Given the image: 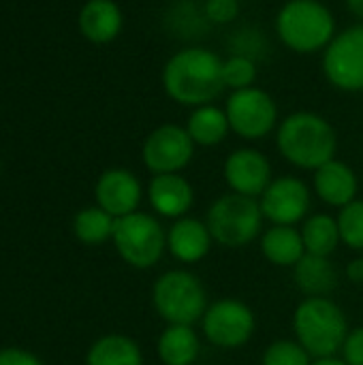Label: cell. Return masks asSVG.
Returning a JSON list of instances; mask_svg holds the SVG:
<instances>
[{"label":"cell","instance_id":"6da1fadb","mask_svg":"<svg viewBox=\"0 0 363 365\" xmlns=\"http://www.w3.org/2000/svg\"><path fill=\"white\" fill-rule=\"evenodd\" d=\"M160 83L167 98L175 105L188 109L210 105L227 90L223 58L203 45H186L167 58Z\"/></svg>","mask_w":363,"mask_h":365},{"label":"cell","instance_id":"7a4b0ae2","mask_svg":"<svg viewBox=\"0 0 363 365\" xmlns=\"http://www.w3.org/2000/svg\"><path fill=\"white\" fill-rule=\"evenodd\" d=\"M276 148L289 165L302 171H317L336 158L338 135L325 115L300 109L280 120Z\"/></svg>","mask_w":363,"mask_h":365},{"label":"cell","instance_id":"3957f363","mask_svg":"<svg viewBox=\"0 0 363 365\" xmlns=\"http://www.w3.org/2000/svg\"><path fill=\"white\" fill-rule=\"evenodd\" d=\"M278 41L293 53H323L338 34L334 11L323 0H287L274 19Z\"/></svg>","mask_w":363,"mask_h":365},{"label":"cell","instance_id":"277c9868","mask_svg":"<svg viewBox=\"0 0 363 365\" xmlns=\"http://www.w3.org/2000/svg\"><path fill=\"white\" fill-rule=\"evenodd\" d=\"M295 340L312 359L336 357L349 338L344 310L329 297H306L293 312Z\"/></svg>","mask_w":363,"mask_h":365},{"label":"cell","instance_id":"5b68a950","mask_svg":"<svg viewBox=\"0 0 363 365\" xmlns=\"http://www.w3.org/2000/svg\"><path fill=\"white\" fill-rule=\"evenodd\" d=\"M152 306L167 325H195L208 310L203 282L188 269H169L152 287Z\"/></svg>","mask_w":363,"mask_h":365},{"label":"cell","instance_id":"8992f818","mask_svg":"<svg viewBox=\"0 0 363 365\" xmlns=\"http://www.w3.org/2000/svg\"><path fill=\"white\" fill-rule=\"evenodd\" d=\"M205 225L214 244L225 248H244L252 244L263 227V212L259 199L237 192L220 195L208 210Z\"/></svg>","mask_w":363,"mask_h":365},{"label":"cell","instance_id":"52a82bcc","mask_svg":"<svg viewBox=\"0 0 363 365\" xmlns=\"http://www.w3.org/2000/svg\"><path fill=\"white\" fill-rule=\"evenodd\" d=\"M113 248L118 257L133 269H152L167 250V231L156 216L145 212H133L116 218Z\"/></svg>","mask_w":363,"mask_h":365},{"label":"cell","instance_id":"ba28073f","mask_svg":"<svg viewBox=\"0 0 363 365\" xmlns=\"http://www.w3.org/2000/svg\"><path fill=\"white\" fill-rule=\"evenodd\" d=\"M225 113L231 133L244 141H261L276 133L280 124V113L274 96L259 86L229 92L225 101Z\"/></svg>","mask_w":363,"mask_h":365},{"label":"cell","instance_id":"9c48e42d","mask_svg":"<svg viewBox=\"0 0 363 365\" xmlns=\"http://www.w3.org/2000/svg\"><path fill=\"white\" fill-rule=\"evenodd\" d=\"M321 68L332 88L344 94L363 92V21L338 30L321 53Z\"/></svg>","mask_w":363,"mask_h":365},{"label":"cell","instance_id":"30bf717a","mask_svg":"<svg viewBox=\"0 0 363 365\" xmlns=\"http://www.w3.org/2000/svg\"><path fill=\"white\" fill-rule=\"evenodd\" d=\"M257 327L255 312L240 299L225 297L208 306L203 319H201V329L205 340L216 346V349H240L244 346Z\"/></svg>","mask_w":363,"mask_h":365},{"label":"cell","instance_id":"8fae6325","mask_svg":"<svg viewBox=\"0 0 363 365\" xmlns=\"http://www.w3.org/2000/svg\"><path fill=\"white\" fill-rule=\"evenodd\" d=\"M195 143L180 124L156 126L141 145V160L152 175L182 173L195 158Z\"/></svg>","mask_w":363,"mask_h":365},{"label":"cell","instance_id":"7c38bea8","mask_svg":"<svg viewBox=\"0 0 363 365\" xmlns=\"http://www.w3.org/2000/svg\"><path fill=\"white\" fill-rule=\"evenodd\" d=\"M263 218L272 225L293 227L300 220H306L310 212V188L302 178L280 175L274 178L265 192L259 197Z\"/></svg>","mask_w":363,"mask_h":365},{"label":"cell","instance_id":"4fadbf2b","mask_svg":"<svg viewBox=\"0 0 363 365\" xmlns=\"http://www.w3.org/2000/svg\"><path fill=\"white\" fill-rule=\"evenodd\" d=\"M223 178L231 192L259 199L274 180L272 163L257 148H237L225 158Z\"/></svg>","mask_w":363,"mask_h":365},{"label":"cell","instance_id":"5bb4252c","mask_svg":"<svg viewBox=\"0 0 363 365\" xmlns=\"http://www.w3.org/2000/svg\"><path fill=\"white\" fill-rule=\"evenodd\" d=\"M141 199H143V186L139 178L124 167L105 169L94 184L96 205L113 218H122L133 212H139Z\"/></svg>","mask_w":363,"mask_h":365},{"label":"cell","instance_id":"9a60e30c","mask_svg":"<svg viewBox=\"0 0 363 365\" xmlns=\"http://www.w3.org/2000/svg\"><path fill=\"white\" fill-rule=\"evenodd\" d=\"M150 207L163 218H184L195 203V188L182 173L152 175L148 184Z\"/></svg>","mask_w":363,"mask_h":365},{"label":"cell","instance_id":"2e32d148","mask_svg":"<svg viewBox=\"0 0 363 365\" xmlns=\"http://www.w3.org/2000/svg\"><path fill=\"white\" fill-rule=\"evenodd\" d=\"M312 190L329 207H344L357 199L359 180L351 165L344 160H329L317 171H312Z\"/></svg>","mask_w":363,"mask_h":365},{"label":"cell","instance_id":"e0dca14e","mask_svg":"<svg viewBox=\"0 0 363 365\" xmlns=\"http://www.w3.org/2000/svg\"><path fill=\"white\" fill-rule=\"evenodd\" d=\"M79 32L94 45L116 41L124 28V13L116 0H86L77 15Z\"/></svg>","mask_w":363,"mask_h":365},{"label":"cell","instance_id":"ac0fdd59","mask_svg":"<svg viewBox=\"0 0 363 365\" xmlns=\"http://www.w3.org/2000/svg\"><path fill=\"white\" fill-rule=\"evenodd\" d=\"M214 240L205 220L184 216L167 229V250L180 263H199L208 257Z\"/></svg>","mask_w":363,"mask_h":365},{"label":"cell","instance_id":"d6986e66","mask_svg":"<svg viewBox=\"0 0 363 365\" xmlns=\"http://www.w3.org/2000/svg\"><path fill=\"white\" fill-rule=\"evenodd\" d=\"M184 128L188 130V135L197 148H216L231 133L225 107H218L216 103L190 109Z\"/></svg>","mask_w":363,"mask_h":365},{"label":"cell","instance_id":"ffe728a7","mask_svg":"<svg viewBox=\"0 0 363 365\" xmlns=\"http://www.w3.org/2000/svg\"><path fill=\"white\" fill-rule=\"evenodd\" d=\"M293 278L306 297H329L338 287V272L329 257L304 255L293 267Z\"/></svg>","mask_w":363,"mask_h":365},{"label":"cell","instance_id":"44dd1931","mask_svg":"<svg viewBox=\"0 0 363 365\" xmlns=\"http://www.w3.org/2000/svg\"><path fill=\"white\" fill-rule=\"evenodd\" d=\"M261 252L276 267H295L306 255L302 231L289 225H272L261 235Z\"/></svg>","mask_w":363,"mask_h":365},{"label":"cell","instance_id":"7402d4cb","mask_svg":"<svg viewBox=\"0 0 363 365\" xmlns=\"http://www.w3.org/2000/svg\"><path fill=\"white\" fill-rule=\"evenodd\" d=\"M156 353L163 365H195L201 342L190 325H167L158 336Z\"/></svg>","mask_w":363,"mask_h":365},{"label":"cell","instance_id":"603a6c76","mask_svg":"<svg viewBox=\"0 0 363 365\" xmlns=\"http://www.w3.org/2000/svg\"><path fill=\"white\" fill-rule=\"evenodd\" d=\"M86 365H143V353L133 338L124 334H107L90 344Z\"/></svg>","mask_w":363,"mask_h":365},{"label":"cell","instance_id":"cb8c5ba5","mask_svg":"<svg viewBox=\"0 0 363 365\" xmlns=\"http://www.w3.org/2000/svg\"><path fill=\"white\" fill-rule=\"evenodd\" d=\"M302 240L306 255L332 257L336 248L342 244L338 220L329 214H310L302 227Z\"/></svg>","mask_w":363,"mask_h":365},{"label":"cell","instance_id":"d4e9b609","mask_svg":"<svg viewBox=\"0 0 363 365\" xmlns=\"http://www.w3.org/2000/svg\"><path fill=\"white\" fill-rule=\"evenodd\" d=\"M116 218L98 205H88L73 216V235L86 246H101L111 240Z\"/></svg>","mask_w":363,"mask_h":365},{"label":"cell","instance_id":"484cf974","mask_svg":"<svg viewBox=\"0 0 363 365\" xmlns=\"http://www.w3.org/2000/svg\"><path fill=\"white\" fill-rule=\"evenodd\" d=\"M257 77H259V64L255 58L242 53H229L223 60V81L229 92L257 86Z\"/></svg>","mask_w":363,"mask_h":365},{"label":"cell","instance_id":"4316f807","mask_svg":"<svg viewBox=\"0 0 363 365\" xmlns=\"http://www.w3.org/2000/svg\"><path fill=\"white\" fill-rule=\"evenodd\" d=\"M336 220H338L342 244L349 246L351 250L363 252V199H355L349 205L340 207Z\"/></svg>","mask_w":363,"mask_h":365},{"label":"cell","instance_id":"83f0119b","mask_svg":"<svg viewBox=\"0 0 363 365\" xmlns=\"http://www.w3.org/2000/svg\"><path fill=\"white\" fill-rule=\"evenodd\" d=\"M261 365H312V357L297 340H278L263 351Z\"/></svg>","mask_w":363,"mask_h":365},{"label":"cell","instance_id":"f1b7e54d","mask_svg":"<svg viewBox=\"0 0 363 365\" xmlns=\"http://www.w3.org/2000/svg\"><path fill=\"white\" fill-rule=\"evenodd\" d=\"M203 17L210 24L216 26H227L233 24L240 17L242 2L240 0H203Z\"/></svg>","mask_w":363,"mask_h":365},{"label":"cell","instance_id":"f546056e","mask_svg":"<svg viewBox=\"0 0 363 365\" xmlns=\"http://www.w3.org/2000/svg\"><path fill=\"white\" fill-rule=\"evenodd\" d=\"M342 359L349 365H363V325L349 331V338L342 346Z\"/></svg>","mask_w":363,"mask_h":365},{"label":"cell","instance_id":"4dcf8cb0","mask_svg":"<svg viewBox=\"0 0 363 365\" xmlns=\"http://www.w3.org/2000/svg\"><path fill=\"white\" fill-rule=\"evenodd\" d=\"M0 365H45L34 353L19 346L0 349Z\"/></svg>","mask_w":363,"mask_h":365},{"label":"cell","instance_id":"1f68e13d","mask_svg":"<svg viewBox=\"0 0 363 365\" xmlns=\"http://www.w3.org/2000/svg\"><path fill=\"white\" fill-rule=\"evenodd\" d=\"M347 278L353 284H363V255L347 265Z\"/></svg>","mask_w":363,"mask_h":365},{"label":"cell","instance_id":"d6a6232c","mask_svg":"<svg viewBox=\"0 0 363 365\" xmlns=\"http://www.w3.org/2000/svg\"><path fill=\"white\" fill-rule=\"evenodd\" d=\"M347 2V9L359 19V21H363V0H344Z\"/></svg>","mask_w":363,"mask_h":365},{"label":"cell","instance_id":"836d02e7","mask_svg":"<svg viewBox=\"0 0 363 365\" xmlns=\"http://www.w3.org/2000/svg\"><path fill=\"white\" fill-rule=\"evenodd\" d=\"M312 365H349L344 359H338V357H321V359H315Z\"/></svg>","mask_w":363,"mask_h":365}]
</instances>
